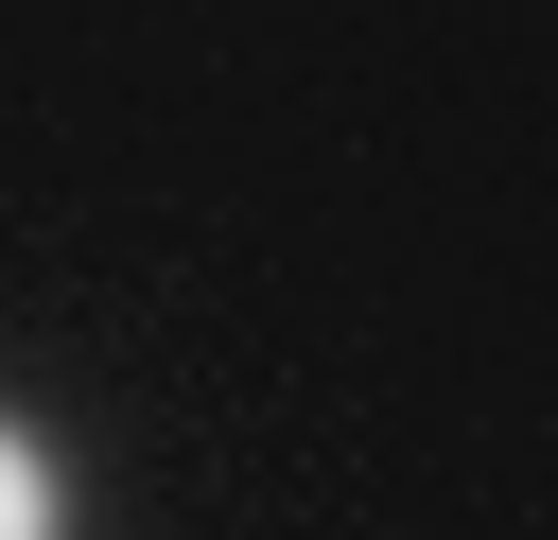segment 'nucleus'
<instances>
[{
	"instance_id": "f257e3e1",
	"label": "nucleus",
	"mask_w": 558,
	"mask_h": 540,
	"mask_svg": "<svg viewBox=\"0 0 558 540\" xmlns=\"http://www.w3.org/2000/svg\"><path fill=\"white\" fill-rule=\"evenodd\" d=\"M0 540H70V488H52L35 418H0Z\"/></svg>"
}]
</instances>
